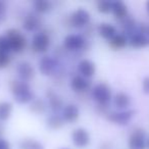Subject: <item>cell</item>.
<instances>
[{
    "label": "cell",
    "mask_w": 149,
    "mask_h": 149,
    "mask_svg": "<svg viewBox=\"0 0 149 149\" xmlns=\"http://www.w3.org/2000/svg\"><path fill=\"white\" fill-rule=\"evenodd\" d=\"M137 32L142 34V35L146 36L147 38H149V25L145 23L141 24V25H139L138 29H137Z\"/></svg>",
    "instance_id": "4dcf8cb0"
},
{
    "label": "cell",
    "mask_w": 149,
    "mask_h": 149,
    "mask_svg": "<svg viewBox=\"0 0 149 149\" xmlns=\"http://www.w3.org/2000/svg\"><path fill=\"white\" fill-rule=\"evenodd\" d=\"M39 70L43 76H50L57 68V62L52 56L45 55L39 60Z\"/></svg>",
    "instance_id": "8fae6325"
},
{
    "label": "cell",
    "mask_w": 149,
    "mask_h": 149,
    "mask_svg": "<svg viewBox=\"0 0 149 149\" xmlns=\"http://www.w3.org/2000/svg\"><path fill=\"white\" fill-rule=\"evenodd\" d=\"M92 97L99 106L106 107L112 100L111 89L106 83H98L92 89Z\"/></svg>",
    "instance_id": "7a4b0ae2"
},
{
    "label": "cell",
    "mask_w": 149,
    "mask_h": 149,
    "mask_svg": "<svg viewBox=\"0 0 149 149\" xmlns=\"http://www.w3.org/2000/svg\"><path fill=\"white\" fill-rule=\"evenodd\" d=\"M10 91L15 102L19 104L31 103L33 100H35V94L31 90L30 85L22 80H15L10 82Z\"/></svg>",
    "instance_id": "6da1fadb"
},
{
    "label": "cell",
    "mask_w": 149,
    "mask_h": 149,
    "mask_svg": "<svg viewBox=\"0 0 149 149\" xmlns=\"http://www.w3.org/2000/svg\"><path fill=\"white\" fill-rule=\"evenodd\" d=\"M46 95H47V98H48L49 107L51 108L54 112H58L59 110L63 109V107H64L63 100H62V98L60 97L58 94H56L55 92L50 89L46 92Z\"/></svg>",
    "instance_id": "9a60e30c"
},
{
    "label": "cell",
    "mask_w": 149,
    "mask_h": 149,
    "mask_svg": "<svg viewBox=\"0 0 149 149\" xmlns=\"http://www.w3.org/2000/svg\"><path fill=\"white\" fill-rule=\"evenodd\" d=\"M90 19H91V15L89 11L86 10L85 8H78L70 15V24L72 25V27L81 29L89 24Z\"/></svg>",
    "instance_id": "5b68a950"
},
{
    "label": "cell",
    "mask_w": 149,
    "mask_h": 149,
    "mask_svg": "<svg viewBox=\"0 0 149 149\" xmlns=\"http://www.w3.org/2000/svg\"><path fill=\"white\" fill-rule=\"evenodd\" d=\"M112 2L110 1H99L97 2V10L100 13H111Z\"/></svg>",
    "instance_id": "83f0119b"
},
{
    "label": "cell",
    "mask_w": 149,
    "mask_h": 149,
    "mask_svg": "<svg viewBox=\"0 0 149 149\" xmlns=\"http://www.w3.org/2000/svg\"><path fill=\"white\" fill-rule=\"evenodd\" d=\"M90 134L86 129L78 128L72 131V141L74 146L79 148H85L90 144Z\"/></svg>",
    "instance_id": "ba28073f"
},
{
    "label": "cell",
    "mask_w": 149,
    "mask_h": 149,
    "mask_svg": "<svg viewBox=\"0 0 149 149\" xmlns=\"http://www.w3.org/2000/svg\"><path fill=\"white\" fill-rule=\"evenodd\" d=\"M112 103L118 110H127L131 104V97L125 92H118L112 97Z\"/></svg>",
    "instance_id": "e0dca14e"
},
{
    "label": "cell",
    "mask_w": 149,
    "mask_h": 149,
    "mask_svg": "<svg viewBox=\"0 0 149 149\" xmlns=\"http://www.w3.org/2000/svg\"><path fill=\"white\" fill-rule=\"evenodd\" d=\"M91 83L88 79L82 77L80 74L74 76V78L70 81V88L74 90V92H78V93H81V92H85L87 90H89Z\"/></svg>",
    "instance_id": "5bb4252c"
},
{
    "label": "cell",
    "mask_w": 149,
    "mask_h": 149,
    "mask_svg": "<svg viewBox=\"0 0 149 149\" xmlns=\"http://www.w3.org/2000/svg\"><path fill=\"white\" fill-rule=\"evenodd\" d=\"M148 44H149V38H147L146 36L142 35V34L138 33V32H136L131 37H129V45L133 48H136V49L144 48Z\"/></svg>",
    "instance_id": "ac0fdd59"
},
{
    "label": "cell",
    "mask_w": 149,
    "mask_h": 149,
    "mask_svg": "<svg viewBox=\"0 0 149 149\" xmlns=\"http://www.w3.org/2000/svg\"><path fill=\"white\" fill-rule=\"evenodd\" d=\"M1 9H2V8H1V3H0V10H1Z\"/></svg>",
    "instance_id": "8d00e7d4"
},
{
    "label": "cell",
    "mask_w": 149,
    "mask_h": 149,
    "mask_svg": "<svg viewBox=\"0 0 149 149\" xmlns=\"http://www.w3.org/2000/svg\"><path fill=\"white\" fill-rule=\"evenodd\" d=\"M61 149H68V148H61Z\"/></svg>",
    "instance_id": "74e56055"
},
{
    "label": "cell",
    "mask_w": 149,
    "mask_h": 149,
    "mask_svg": "<svg viewBox=\"0 0 149 149\" xmlns=\"http://www.w3.org/2000/svg\"><path fill=\"white\" fill-rule=\"evenodd\" d=\"M9 63H10V56H9V54L0 53V70L5 68Z\"/></svg>",
    "instance_id": "f546056e"
},
{
    "label": "cell",
    "mask_w": 149,
    "mask_h": 149,
    "mask_svg": "<svg viewBox=\"0 0 149 149\" xmlns=\"http://www.w3.org/2000/svg\"><path fill=\"white\" fill-rule=\"evenodd\" d=\"M135 116V110L127 109V110H118V111H112L107 113L106 118L110 123H113L120 126H126L131 122L133 116Z\"/></svg>",
    "instance_id": "8992f818"
},
{
    "label": "cell",
    "mask_w": 149,
    "mask_h": 149,
    "mask_svg": "<svg viewBox=\"0 0 149 149\" xmlns=\"http://www.w3.org/2000/svg\"><path fill=\"white\" fill-rule=\"evenodd\" d=\"M5 37L9 42L11 51L15 53H21L27 46V39L21 31L17 29H9L5 32Z\"/></svg>",
    "instance_id": "3957f363"
},
{
    "label": "cell",
    "mask_w": 149,
    "mask_h": 149,
    "mask_svg": "<svg viewBox=\"0 0 149 149\" xmlns=\"http://www.w3.org/2000/svg\"><path fill=\"white\" fill-rule=\"evenodd\" d=\"M17 72L19 79L24 82H28L35 77V68L29 61H21L17 65Z\"/></svg>",
    "instance_id": "30bf717a"
},
{
    "label": "cell",
    "mask_w": 149,
    "mask_h": 149,
    "mask_svg": "<svg viewBox=\"0 0 149 149\" xmlns=\"http://www.w3.org/2000/svg\"><path fill=\"white\" fill-rule=\"evenodd\" d=\"M78 72L82 77L89 79L92 78L96 72V65L92 60L90 59H83L78 64Z\"/></svg>",
    "instance_id": "7c38bea8"
},
{
    "label": "cell",
    "mask_w": 149,
    "mask_h": 149,
    "mask_svg": "<svg viewBox=\"0 0 149 149\" xmlns=\"http://www.w3.org/2000/svg\"><path fill=\"white\" fill-rule=\"evenodd\" d=\"M50 47V38L46 33L40 32L34 35L32 40V49L37 53H45Z\"/></svg>",
    "instance_id": "52a82bcc"
},
{
    "label": "cell",
    "mask_w": 149,
    "mask_h": 149,
    "mask_svg": "<svg viewBox=\"0 0 149 149\" xmlns=\"http://www.w3.org/2000/svg\"><path fill=\"white\" fill-rule=\"evenodd\" d=\"M41 26V19L36 13H29L23 22V28L27 32H34Z\"/></svg>",
    "instance_id": "2e32d148"
},
{
    "label": "cell",
    "mask_w": 149,
    "mask_h": 149,
    "mask_svg": "<svg viewBox=\"0 0 149 149\" xmlns=\"http://www.w3.org/2000/svg\"><path fill=\"white\" fill-rule=\"evenodd\" d=\"M146 132L144 129L137 128L133 129L129 136L128 147L129 149H146Z\"/></svg>",
    "instance_id": "277c9868"
},
{
    "label": "cell",
    "mask_w": 149,
    "mask_h": 149,
    "mask_svg": "<svg viewBox=\"0 0 149 149\" xmlns=\"http://www.w3.org/2000/svg\"><path fill=\"white\" fill-rule=\"evenodd\" d=\"M0 149H11V145L9 141H7L4 138H0Z\"/></svg>",
    "instance_id": "d6a6232c"
},
{
    "label": "cell",
    "mask_w": 149,
    "mask_h": 149,
    "mask_svg": "<svg viewBox=\"0 0 149 149\" xmlns=\"http://www.w3.org/2000/svg\"><path fill=\"white\" fill-rule=\"evenodd\" d=\"M98 33H99V35L103 39L110 41L118 34V31H116V28L113 25H111V24L102 23L98 27Z\"/></svg>",
    "instance_id": "d6986e66"
},
{
    "label": "cell",
    "mask_w": 149,
    "mask_h": 149,
    "mask_svg": "<svg viewBox=\"0 0 149 149\" xmlns=\"http://www.w3.org/2000/svg\"><path fill=\"white\" fill-rule=\"evenodd\" d=\"M13 105L9 101H0V122H6L13 114Z\"/></svg>",
    "instance_id": "603a6c76"
},
{
    "label": "cell",
    "mask_w": 149,
    "mask_h": 149,
    "mask_svg": "<svg viewBox=\"0 0 149 149\" xmlns=\"http://www.w3.org/2000/svg\"><path fill=\"white\" fill-rule=\"evenodd\" d=\"M3 131H4V128H3L2 124H1V122H0V138H1V135L3 134Z\"/></svg>",
    "instance_id": "836d02e7"
},
{
    "label": "cell",
    "mask_w": 149,
    "mask_h": 149,
    "mask_svg": "<svg viewBox=\"0 0 149 149\" xmlns=\"http://www.w3.org/2000/svg\"><path fill=\"white\" fill-rule=\"evenodd\" d=\"M11 51V47L9 45V42L5 36H0V53L9 54Z\"/></svg>",
    "instance_id": "f1b7e54d"
},
{
    "label": "cell",
    "mask_w": 149,
    "mask_h": 149,
    "mask_svg": "<svg viewBox=\"0 0 149 149\" xmlns=\"http://www.w3.org/2000/svg\"><path fill=\"white\" fill-rule=\"evenodd\" d=\"M86 44V40L83 36L78 34H70L63 40V45L68 50L70 51H77L84 48Z\"/></svg>",
    "instance_id": "9c48e42d"
},
{
    "label": "cell",
    "mask_w": 149,
    "mask_h": 149,
    "mask_svg": "<svg viewBox=\"0 0 149 149\" xmlns=\"http://www.w3.org/2000/svg\"><path fill=\"white\" fill-rule=\"evenodd\" d=\"M142 90L146 95H149V77H145L142 81Z\"/></svg>",
    "instance_id": "1f68e13d"
},
{
    "label": "cell",
    "mask_w": 149,
    "mask_h": 149,
    "mask_svg": "<svg viewBox=\"0 0 149 149\" xmlns=\"http://www.w3.org/2000/svg\"><path fill=\"white\" fill-rule=\"evenodd\" d=\"M146 11H147V13H148V15H149V1H147V2H146Z\"/></svg>",
    "instance_id": "e575fe53"
},
{
    "label": "cell",
    "mask_w": 149,
    "mask_h": 149,
    "mask_svg": "<svg viewBox=\"0 0 149 149\" xmlns=\"http://www.w3.org/2000/svg\"><path fill=\"white\" fill-rule=\"evenodd\" d=\"M46 125L49 129L51 130H59L63 127L64 125V120L62 118V116H58V114H52L46 120Z\"/></svg>",
    "instance_id": "d4e9b609"
},
{
    "label": "cell",
    "mask_w": 149,
    "mask_h": 149,
    "mask_svg": "<svg viewBox=\"0 0 149 149\" xmlns=\"http://www.w3.org/2000/svg\"><path fill=\"white\" fill-rule=\"evenodd\" d=\"M129 44V38L124 34H116L109 41V47L113 50H120Z\"/></svg>",
    "instance_id": "7402d4cb"
},
{
    "label": "cell",
    "mask_w": 149,
    "mask_h": 149,
    "mask_svg": "<svg viewBox=\"0 0 149 149\" xmlns=\"http://www.w3.org/2000/svg\"><path fill=\"white\" fill-rule=\"evenodd\" d=\"M19 149H45V146L38 140L33 138H26L19 142Z\"/></svg>",
    "instance_id": "cb8c5ba5"
},
{
    "label": "cell",
    "mask_w": 149,
    "mask_h": 149,
    "mask_svg": "<svg viewBox=\"0 0 149 149\" xmlns=\"http://www.w3.org/2000/svg\"><path fill=\"white\" fill-rule=\"evenodd\" d=\"M34 8L38 13H46L51 10L52 3L48 0H37L34 2Z\"/></svg>",
    "instance_id": "4316f807"
},
{
    "label": "cell",
    "mask_w": 149,
    "mask_h": 149,
    "mask_svg": "<svg viewBox=\"0 0 149 149\" xmlns=\"http://www.w3.org/2000/svg\"><path fill=\"white\" fill-rule=\"evenodd\" d=\"M48 104L43 99H35L31 102L30 110L36 114H42L46 111Z\"/></svg>",
    "instance_id": "484cf974"
},
{
    "label": "cell",
    "mask_w": 149,
    "mask_h": 149,
    "mask_svg": "<svg viewBox=\"0 0 149 149\" xmlns=\"http://www.w3.org/2000/svg\"><path fill=\"white\" fill-rule=\"evenodd\" d=\"M62 118L66 123H74L80 116V109L76 104H66L61 110Z\"/></svg>",
    "instance_id": "4fadbf2b"
},
{
    "label": "cell",
    "mask_w": 149,
    "mask_h": 149,
    "mask_svg": "<svg viewBox=\"0 0 149 149\" xmlns=\"http://www.w3.org/2000/svg\"><path fill=\"white\" fill-rule=\"evenodd\" d=\"M120 22V27H122L123 31H124V35H126L127 37H131L133 34H135L137 32V24H136V21H135L133 17H127L126 19H122Z\"/></svg>",
    "instance_id": "44dd1931"
},
{
    "label": "cell",
    "mask_w": 149,
    "mask_h": 149,
    "mask_svg": "<svg viewBox=\"0 0 149 149\" xmlns=\"http://www.w3.org/2000/svg\"><path fill=\"white\" fill-rule=\"evenodd\" d=\"M146 148L149 149V138L147 139V141H146Z\"/></svg>",
    "instance_id": "d590c367"
},
{
    "label": "cell",
    "mask_w": 149,
    "mask_h": 149,
    "mask_svg": "<svg viewBox=\"0 0 149 149\" xmlns=\"http://www.w3.org/2000/svg\"><path fill=\"white\" fill-rule=\"evenodd\" d=\"M111 13H113L116 19L122 21L128 17V6L124 1H113Z\"/></svg>",
    "instance_id": "ffe728a7"
}]
</instances>
